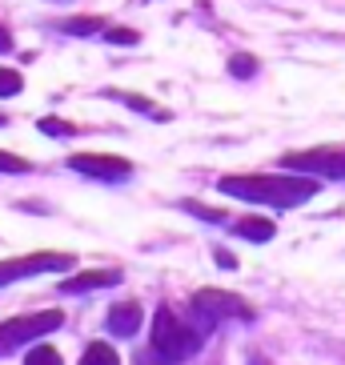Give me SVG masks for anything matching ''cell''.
<instances>
[{"label":"cell","mask_w":345,"mask_h":365,"mask_svg":"<svg viewBox=\"0 0 345 365\" xmlns=\"http://www.w3.org/2000/svg\"><path fill=\"white\" fill-rule=\"evenodd\" d=\"M21 88H24V81L16 68H0V97H16Z\"/></svg>","instance_id":"9a60e30c"},{"label":"cell","mask_w":345,"mask_h":365,"mask_svg":"<svg viewBox=\"0 0 345 365\" xmlns=\"http://www.w3.org/2000/svg\"><path fill=\"white\" fill-rule=\"evenodd\" d=\"M217 265L233 269V265H237V257H233V253H225V249H217Z\"/></svg>","instance_id":"7402d4cb"},{"label":"cell","mask_w":345,"mask_h":365,"mask_svg":"<svg viewBox=\"0 0 345 365\" xmlns=\"http://www.w3.org/2000/svg\"><path fill=\"white\" fill-rule=\"evenodd\" d=\"M229 73H233V76H253V73H257V61L245 56V53H237L233 61H229Z\"/></svg>","instance_id":"2e32d148"},{"label":"cell","mask_w":345,"mask_h":365,"mask_svg":"<svg viewBox=\"0 0 345 365\" xmlns=\"http://www.w3.org/2000/svg\"><path fill=\"white\" fill-rule=\"evenodd\" d=\"M249 365H269V361H265V357H257V354H253V357H249Z\"/></svg>","instance_id":"603a6c76"},{"label":"cell","mask_w":345,"mask_h":365,"mask_svg":"<svg viewBox=\"0 0 345 365\" xmlns=\"http://www.w3.org/2000/svg\"><path fill=\"white\" fill-rule=\"evenodd\" d=\"M65 313L61 309H44V313H33V317H16V322H4L0 325V354H9L16 345H24L29 337H44V333L61 329Z\"/></svg>","instance_id":"277c9868"},{"label":"cell","mask_w":345,"mask_h":365,"mask_svg":"<svg viewBox=\"0 0 345 365\" xmlns=\"http://www.w3.org/2000/svg\"><path fill=\"white\" fill-rule=\"evenodd\" d=\"M81 365H120V357H117V349H113V345L93 341L85 349V357H81Z\"/></svg>","instance_id":"7c38bea8"},{"label":"cell","mask_w":345,"mask_h":365,"mask_svg":"<svg viewBox=\"0 0 345 365\" xmlns=\"http://www.w3.org/2000/svg\"><path fill=\"white\" fill-rule=\"evenodd\" d=\"M221 193L241 197V201L273 205V209H293V205H305L317 193V181H309V177H269V173H253V177H221Z\"/></svg>","instance_id":"6da1fadb"},{"label":"cell","mask_w":345,"mask_h":365,"mask_svg":"<svg viewBox=\"0 0 345 365\" xmlns=\"http://www.w3.org/2000/svg\"><path fill=\"white\" fill-rule=\"evenodd\" d=\"M117 101H125L129 108H140L145 117H157V120H169V113H165L161 105H153V101H145V97H133V93H113Z\"/></svg>","instance_id":"4fadbf2b"},{"label":"cell","mask_w":345,"mask_h":365,"mask_svg":"<svg viewBox=\"0 0 345 365\" xmlns=\"http://www.w3.org/2000/svg\"><path fill=\"white\" fill-rule=\"evenodd\" d=\"M140 325V305H117L108 313V333L113 337H133Z\"/></svg>","instance_id":"9c48e42d"},{"label":"cell","mask_w":345,"mask_h":365,"mask_svg":"<svg viewBox=\"0 0 345 365\" xmlns=\"http://www.w3.org/2000/svg\"><path fill=\"white\" fill-rule=\"evenodd\" d=\"M0 173H29V161L12 157V153H0Z\"/></svg>","instance_id":"e0dca14e"},{"label":"cell","mask_w":345,"mask_h":365,"mask_svg":"<svg viewBox=\"0 0 345 365\" xmlns=\"http://www.w3.org/2000/svg\"><path fill=\"white\" fill-rule=\"evenodd\" d=\"M76 257L73 253H33V257H12L0 261V285L21 277H36V273H61V269H73Z\"/></svg>","instance_id":"8992f818"},{"label":"cell","mask_w":345,"mask_h":365,"mask_svg":"<svg viewBox=\"0 0 345 365\" xmlns=\"http://www.w3.org/2000/svg\"><path fill=\"white\" fill-rule=\"evenodd\" d=\"M193 309L205 317V325H213V322H249V317H253V305H245L237 293H221V289H201L193 297Z\"/></svg>","instance_id":"5b68a950"},{"label":"cell","mask_w":345,"mask_h":365,"mask_svg":"<svg viewBox=\"0 0 345 365\" xmlns=\"http://www.w3.org/2000/svg\"><path fill=\"white\" fill-rule=\"evenodd\" d=\"M68 169L85 173V177H97V181H125L133 173V165L125 157H105V153H73Z\"/></svg>","instance_id":"52a82bcc"},{"label":"cell","mask_w":345,"mask_h":365,"mask_svg":"<svg viewBox=\"0 0 345 365\" xmlns=\"http://www.w3.org/2000/svg\"><path fill=\"white\" fill-rule=\"evenodd\" d=\"M105 36H108L113 44H137V41H140L133 29H105Z\"/></svg>","instance_id":"d6986e66"},{"label":"cell","mask_w":345,"mask_h":365,"mask_svg":"<svg viewBox=\"0 0 345 365\" xmlns=\"http://www.w3.org/2000/svg\"><path fill=\"white\" fill-rule=\"evenodd\" d=\"M41 129L48 133V137H68V133H76L73 125H68V120H53V117H48V120H41Z\"/></svg>","instance_id":"ac0fdd59"},{"label":"cell","mask_w":345,"mask_h":365,"mask_svg":"<svg viewBox=\"0 0 345 365\" xmlns=\"http://www.w3.org/2000/svg\"><path fill=\"white\" fill-rule=\"evenodd\" d=\"M281 165L293 173H309V177L345 181V145H321V149H305V153H285Z\"/></svg>","instance_id":"3957f363"},{"label":"cell","mask_w":345,"mask_h":365,"mask_svg":"<svg viewBox=\"0 0 345 365\" xmlns=\"http://www.w3.org/2000/svg\"><path fill=\"white\" fill-rule=\"evenodd\" d=\"M153 349L177 365V361H185V357H193L197 349H201V333L189 329L172 309H161L153 317Z\"/></svg>","instance_id":"7a4b0ae2"},{"label":"cell","mask_w":345,"mask_h":365,"mask_svg":"<svg viewBox=\"0 0 345 365\" xmlns=\"http://www.w3.org/2000/svg\"><path fill=\"white\" fill-rule=\"evenodd\" d=\"M61 29L68 36H93V33H105L108 24H105V16H76V21H65Z\"/></svg>","instance_id":"8fae6325"},{"label":"cell","mask_w":345,"mask_h":365,"mask_svg":"<svg viewBox=\"0 0 345 365\" xmlns=\"http://www.w3.org/2000/svg\"><path fill=\"white\" fill-rule=\"evenodd\" d=\"M133 365H153V349H149V354H137V357H133ZM157 365H172V361H169V357H157Z\"/></svg>","instance_id":"44dd1931"},{"label":"cell","mask_w":345,"mask_h":365,"mask_svg":"<svg viewBox=\"0 0 345 365\" xmlns=\"http://www.w3.org/2000/svg\"><path fill=\"white\" fill-rule=\"evenodd\" d=\"M185 209H189L193 217H205V221H225V213H213V209H205V205H197V201H189Z\"/></svg>","instance_id":"ffe728a7"},{"label":"cell","mask_w":345,"mask_h":365,"mask_svg":"<svg viewBox=\"0 0 345 365\" xmlns=\"http://www.w3.org/2000/svg\"><path fill=\"white\" fill-rule=\"evenodd\" d=\"M233 229L241 237H249V241H273V233H277V225H273L269 217H241Z\"/></svg>","instance_id":"30bf717a"},{"label":"cell","mask_w":345,"mask_h":365,"mask_svg":"<svg viewBox=\"0 0 345 365\" xmlns=\"http://www.w3.org/2000/svg\"><path fill=\"white\" fill-rule=\"evenodd\" d=\"M108 285H120L117 269H97V273H76V277L61 281V293H88V289H108Z\"/></svg>","instance_id":"ba28073f"},{"label":"cell","mask_w":345,"mask_h":365,"mask_svg":"<svg viewBox=\"0 0 345 365\" xmlns=\"http://www.w3.org/2000/svg\"><path fill=\"white\" fill-rule=\"evenodd\" d=\"M24 365H65V361H61V354H56L53 345H36V349H29V361Z\"/></svg>","instance_id":"5bb4252c"}]
</instances>
